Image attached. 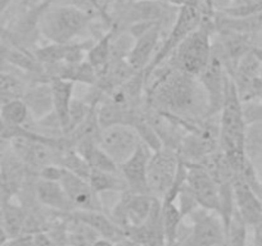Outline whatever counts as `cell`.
I'll list each match as a JSON object with an SVG mask.
<instances>
[{"label":"cell","instance_id":"1","mask_svg":"<svg viewBox=\"0 0 262 246\" xmlns=\"http://www.w3.org/2000/svg\"><path fill=\"white\" fill-rule=\"evenodd\" d=\"M144 76L145 99L149 107L176 119L195 120L210 115L208 97L196 76L185 73L165 62Z\"/></svg>","mask_w":262,"mask_h":246},{"label":"cell","instance_id":"2","mask_svg":"<svg viewBox=\"0 0 262 246\" xmlns=\"http://www.w3.org/2000/svg\"><path fill=\"white\" fill-rule=\"evenodd\" d=\"M93 17L74 6L49 2L39 19V32L54 44H71L92 23Z\"/></svg>","mask_w":262,"mask_h":246},{"label":"cell","instance_id":"3","mask_svg":"<svg viewBox=\"0 0 262 246\" xmlns=\"http://www.w3.org/2000/svg\"><path fill=\"white\" fill-rule=\"evenodd\" d=\"M179 8L170 6L165 0H135L122 2L111 16V29L115 32H123L133 24L160 23L162 29L172 26Z\"/></svg>","mask_w":262,"mask_h":246},{"label":"cell","instance_id":"4","mask_svg":"<svg viewBox=\"0 0 262 246\" xmlns=\"http://www.w3.org/2000/svg\"><path fill=\"white\" fill-rule=\"evenodd\" d=\"M212 29L201 24L173 50L166 62L191 76H200L212 57Z\"/></svg>","mask_w":262,"mask_h":246},{"label":"cell","instance_id":"5","mask_svg":"<svg viewBox=\"0 0 262 246\" xmlns=\"http://www.w3.org/2000/svg\"><path fill=\"white\" fill-rule=\"evenodd\" d=\"M190 226L183 223L180 231L183 236L176 246H223L225 245L226 232L223 219L217 213L205 208H196L188 215Z\"/></svg>","mask_w":262,"mask_h":246},{"label":"cell","instance_id":"6","mask_svg":"<svg viewBox=\"0 0 262 246\" xmlns=\"http://www.w3.org/2000/svg\"><path fill=\"white\" fill-rule=\"evenodd\" d=\"M201 22H202V16H201V12L195 7L184 6L179 8L172 26L167 31L165 39L162 40L160 47H158L155 57H153L152 62L145 68L143 75L147 76L153 69H156L161 64L165 63L166 60L170 58V55L173 53V50L181 44V41L189 34H191L194 30H196L201 26Z\"/></svg>","mask_w":262,"mask_h":246},{"label":"cell","instance_id":"7","mask_svg":"<svg viewBox=\"0 0 262 246\" xmlns=\"http://www.w3.org/2000/svg\"><path fill=\"white\" fill-rule=\"evenodd\" d=\"M180 158L176 150L162 146L153 152L148 162L147 183L152 196L162 200L163 196L172 189L178 178Z\"/></svg>","mask_w":262,"mask_h":246},{"label":"cell","instance_id":"8","mask_svg":"<svg viewBox=\"0 0 262 246\" xmlns=\"http://www.w3.org/2000/svg\"><path fill=\"white\" fill-rule=\"evenodd\" d=\"M155 196L149 194L123 191L110 210L111 219L125 232L127 228L135 227L144 222L155 204Z\"/></svg>","mask_w":262,"mask_h":246},{"label":"cell","instance_id":"9","mask_svg":"<svg viewBox=\"0 0 262 246\" xmlns=\"http://www.w3.org/2000/svg\"><path fill=\"white\" fill-rule=\"evenodd\" d=\"M142 142L137 130L128 125H115L102 129L98 136V145L118 165L134 154Z\"/></svg>","mask_w":262,"mask_h":246},{"label":"cell","instance_id":"10","mask_svg":"<svg viewBox=\"0 0 262 246\" xmlns=\"http://www.w3.org/2000/svg\"><path fill=\"white\" fill-rule=\"evenodd\" d=\"M186 183L201 208L220 213V185L212 173L198 163H185Z\"/></svg>","mask_w":262,"mask_h":246},{"label":"cell","instance_id":"11","mask_svg":"<svg viewBox=\"0 0 262 246\" xmlns=\"http://www.w3.org/2000/svg\"><path fill=\"white\" fill-rule=\"evenodd\" d=\"M162 26L152 23L133 36L134 42L126 55V62L134 72H144L161 45Z\"/></svg>","mask_w":262,"mask_h":246},{"label":"cell","instance_id":"12","mask_svg":"<svg viewBox=\"0 0 262 246\" xmlns=\"http://www.w3.org/2000/svg\"><path fill=\"white\" fill-rule=\"evenodd\" d=\"M59 183L62 185L71 204L74 205L75 210H103L104 212L100 195L93 190L88 180L63 168Z\"/></svg>","mask_w":262,"mask_h":246},{"label":"cell","instance_id":"13","mask_svg":"<svg viewBox=\"0 0 262 246\" xmlns=\"http://www.w3.org/2000/svg\"><path fill=\"white\" fill-rule=\"evenodd\" d=\"M228 77L229 73L226 72L224 64L212 53V57H211L208 64L203 69L202 73L198 76L203 87H205L206 94H207L210 115L220 114L221 109H223Z\"/></svg>","mask_w":262,"mask_h":246},{"label":"cell","instance_id":"14","mask_svg":"<svg viewBox=\"0 0 262 246\" xmlns=\"http://www.w3.org/2000/svg\"><path fill=\"white\" fill-rule=\"evenodd\" d=\"M126 240L137 246H167L161 213V199L156 198L147 219L139 226L125 231Z\"/></svg>","mask_w":262,"mask_h":246},{"label":"cell","instance_id":"15","mask_svg":"<svg viewBox=\"0 0 262 246\" xmlns=\"http://www.w3.org/2000/svg\"><path fill=\"white\" fill-rule=\"evenodd\" d=\"M152 153V150L144 142H140L134 154L120 165V173L127 185L128 191L137 194H149L147 183V168Z\"/></svg>","mask_w":262,"mask_h":246},{"label":"cell","instance_id":"16","mask_svg":"<svg viewBox=\"0 0 262 246\" xmlns=\"http://www.w3.org/2000/svg\"><path fill=\"white\" fill-rule=\"evenodd\" d=\"M234 202L239 217L248 227H254L262 223V200L254 194L253 190L244 182L239 173L231 172Z\"/></svg>","mask_w":262,"mask_h":246},{"label":"cell","instance_id":"17","mask_svg":"<svg viewBox=\"0 0 262 246\" xmlns=\"http://www.w3.org/2000/svg\"><path fill=\"white\" fill-rule=\"evenodd\" d=\"M94 44L93 40L81 42H71V44H54L37 47L35 50V58L39 60L44 67L55 66L60 63H79L84 60L88 50Z\"/></svg>","mask_w":262,"mask_h":246},{"label":"cell","instance_id":"18","mask_svg":"<svg viewBox=\"0 0 262 246\" xmlns=\"http://www.w3.org/2000/svg\"><path fill=\"white\" fill-rule=\"evenodd\" d=\"M50 90H52L53 112L59 120L63 136L69 134L70 130V110L74 100V82L69 80L52 77L49 79Z\"/></svg>","mask_w":262,"mask_h":246},{"label":"cell","instance_id":"19","mask_svg":"<svg viewBox=\"0 0 262 246\" xmlns=\"http://www.w3.org/2000/svg\"><path fill=\"white\" fill-rule=\"evenodd\" d=\"M34 189L37 202L42 207H47L55 212L63 213V214H70V213L75 212L74 205L71 204L62 185L58 181L37 177Z\"/></svg>","mask_w":262,"mask_h":246},{"label":"cell","instance_id":"20","mask_svg":"<svg viewBox=\"0 0 262 246\" xmlns=\"http://www.w3.org/2000/svg\"><path fill=\"white\" fill-rule=\"evenodd\" d=\"M70 214L90 226L102 238L115 243L126 240L125 232L103 210H75Z\"/></svg>","mask_w":262,"mask_h":246},{"label":"cell","instance_id":"21","mask_svg":"<svg viewBox=\"0 0 262 246\" xmlns=\"http://www.w3.org/2000/svg\"><path fill=\"white\" fill-rule=\"evenodd\" d=\"M22 99L29 107L30 114L34 115L36 119H40L53 112L52 90H50L49 81H40L39 85H35L27 90Z\"/></svg>","mask_w":262,"mask_h":246},{"label":"cell","instance_id":"22","mask_svg":"<svg viewBox=\"0 0 262 246\" xmlns=\"http://www.w3.org/2000/svg\"><path fill=\"white\" fill-rule=\"evenodd\" d=\"M243 149L246 159L262 180V122L247 125Z\"/></svg>","mask_w":262,"mask_h":246},{"label":"cell","instance_id":"23","mask_svg":"<svg viewBox=\"0 0 262 246\" xmlns=\"http://www.w3.org/2000/svg\"><path fill=\"white\" fill-rule=\"evenodd\" d=\"M113 31L112 29L108 30L105 34L98 40H95L94 44L92 45L89 50H88V62L93 66V68L97 71L98 76H102L105 71H107L108 66H110L111 60H112V39H113Z\"/></svg>","mask_w":262,"mask_h":246},{"label":"cell","instance_id":"24","mask_svg":"<svg viewBox=\"0 0 262 246\" xmlns=\"http://www.w3.org/2000/svg\"><path fill=\"white\" fill-rule=\"evenodd\" d=\"M215 29L216 31L233 30V31L248 35H259L262 34V12H258L253 16L244 17V18H231L220 12H216Z\"/></svg>","mask_w":262,"mask_h":246},{"label":"cell","instance_id":"25","mask_svg":"<svg viewBox=\"0 0 262 246\" xmlns=\"http://www.w3.org/2000/svg\"><path fill=\"white\" fill-rule=\"evenodd\" d=\"M90 186L97 194H107V192H117L121 194L127 191V185L120 172H107V170L92 169L89 178Z\"/></svg>","mask_w":262,"mask_h":246},{"label":"cell","instance_id":"26","mask_svg":"<svg viewBox=\"0 0 262 246\" xmlns=\"http://www.w3.org/2000/svg\"><path fill=\"white\" fill-rule=\"evenodd\" d=\"M2 223L8 238L18 237L25 232L26 213L18 205L4 202L2 205Z\"/></svg>","mask_w":262,"mask_h":246},{"label":"cell","instance_id":"27","mask_svg":"<svg viewBox=\"0 0 262 246\" xmlns=\"http://www.w3.org/2000/svg\"><path fill=\"white\" fill-rule=\"evenodd\" d=\"M30 115L29 107L22 97L8 100L0 107V117L8 127H25Z\"/></svg>","mask_w":262,"mask_h":246},{"label":"cell","instance_id":"28","mask_svg":"<svg viewBox=\"0 0 262 246\" xmlns=\"http://www.w3.org/2000/svg\"><path fill=\"white\" fill-rule=\"evenodd\" d=\"M64 228L72 246H90L100 237L90 226L76 219L71 214H69V220L64 223Z\"/></svg>","mask_w":262,"mask_h":246},{"label":"cell","instance_id":"29","mask_svg":"<svg viewBox=\"0 0 262 246\" xmlns=\"http://www.w3.org/2000/svg\"><path fill=\"white\" fill-rule=\"evenodd\" d=\"M262 12V0H231L226 9L220 13L231 18H244Z\"/></svg>","mask_w":262,"mask_h":246},{"label":"cell","instance_id":"30","mask_svg":"<svg viewBox=\"0 0 262 246\" xmlns=\"http://www.w3.org/2000/svg\"><path fill=\"white\" fill-rule=\"evenodd\" d=\"M247 233H248V226L244 223L235 210L226 231L225 246H247Z\"/></svg>","mask_w":262,"mask_h":246},{"label":"cell","instance_id":"31","mask_svg":"<svg viewBox=\"0 0 262 246\" xmlns=\"http://www.w3.org/2000/svg\"><path fill=\"white\" fill-rule=\"evenodd\" d=\"M243 117L246 125L262 122V102L261 100H251L243 103Z\"/></svg>","mask_w":262,"mask_h":246},{"label":"cell","instance_id":"32","mask_svg":"<svg viewBox=\"0 0 262 246\" xmlns=\"http://www.w3.org/2000/svg\"><path fill=\"white\" fill-rule=\"evenodd\" d=\"M252 230H253L252 246H262V223L252 227Z\"/></svg>","mask_w":262,"mask_h":246},{"label":"cell","instance_id":"33","mask_svg":"<svg viewBox=\"0 0 262 246\" xmlns=\"http://www.w3.org/2000/svg\"><path fill=\"white\" fill-rule=\"evenodd\" d=\"M230 2L231 0H211V3H212L216 12H223L224 9L228 8Z\"/></svg>","mask_w":262,"mask_h":246},{"label":"cell","instance_id":"34","mask_svg":"<svg viewBox=\"0 0 262 246\" xmlns=\"http://www.w3.org/2000/svg\"><path fill=\"white\" fill-rule=\"evenodd\" d=\"M14 3V0H0V19L4 16L9 7Z\"/></svg>","mask_w":262,"mask_h":246},{"label":"cell","instance_id":"35","mask_svg":"<svg viewBox=\"0 0 262 246\" xmlns=\"http://www.w3.org/2000/svg\"><path fill=\"white\" fill-rule=\"evenodd\" d=\"M90 246H116V243L112 242V241L107 240V238L99 237L98 240H95Z\"/></svg>","mask_w":262,"mask_h":246},{"label":"cell","instance_id":"36","mask_svg":"<svg viewBox=\"0 0 262 246\" xmlns=\"http://www.w3.org/2000/svg\"><path fill=\"white\" fill-rule=\"evenodd\" d=\"M166 3H168L170 6L175 7V8H181L186 4V0H165Z\"/></svg>","mask_w":262,"mask_h":246},{"label":"cell","instance_id":"37","mask_svg":"<svg viewBox=\"0 0 262 246\" xmlns=\"http://www.w3.org/2000/svg\"><path fill=\"white\" fill-rule=\"evenodd\" d=\"M7 129H8V126H7L6 123L3 122V119H2V117H0V140H6Z\"/></svg>","mask_w":262,"mask_h":246},{"label":"cell","instance_id":"38","mask_svg":"<svg viewBox=\"0 0 262 246\" xmlns=\"http://www.w3.org/2000/svg\"><path fill=\"white\" fill-rule=\"evenodd\" d=\"M252 52H253V54L256 55V58L259 60V63L262 66V46H253Z\"/></svg>","mask_w":262,"mask_h":246},{"label":"cell","instance_id":"39","mask_svg":"<svg viewBox=\"0 0 262 246\" xmlns=\"http://www.w3.org/2000/svg\"><path fill=\"white\" fill-rule=\"evenodd\" d=\"M116 246H131V242L128 240H123V241H120V242L116 243Z\"/></svg>","mask_w":262,"mask_h":246},{"label":"cell","instance_id":"40","mask_svg":"<svg viewBox=\"0 0 262 246\" xmlns=\"http://www.w3.org/2000/svg\"><path fill=\"white\" fill-rule=\"evenodd\" d=\"M42 2H53V0H29V4H40L42 3Z\"/></svg>","mask_w":262,"mask_h":246},{"label":"cell","instance_id":"41","mask_svg":"<svg viewBox=\"0 0 262 246\" xmlns=\"http://www.w3.org/2000/svg\"><path fill=\"white\" fill-rule=\"evenodd\" d=\"M115 2H116V0H105V4H107V8L111 6V4L115 3Z\"/></svg>","mask_w":262,"mask_h":246},{"label":"cell","instance_id":"42","mask_svg":"<svg viewBox=\"0 0 262 246\" xmlns=\"http://www.w3.org/2000/svg\"><path fill=\"white\" fill-rule=\"evenodd\" d=\"M257 37H258V39H261V40H262V34L257 35ZM259 46H262V42H261V45H259Z\"/></svg>","mask_w":262,"mask_h":246},{"label":"cell","instance_id":"43","mask_svg":"<svg viewBox=\"0 0 262 246\" xmlns=\"http://www.w3.org/2000/svg\"><path fill=\"white\" fill-rule=\"evenodd\" d=\"M125 2H135V0H125Z\"/></svg>","mask_w":262,"mask_h":246},{"label":"cell","instance_id":"44","mask_svg":"<svg viewBox=\"0 0 262 246\" xmlns=\"http://www.w3.org/2000/svg\"><path fill=\"white\" fill-rule=\"evenodd\" d=\"M131 246H137V245H134V243H131Z\"/></svg>","mask_w":262,"mask_h":246},{"label":"cell","instance_id":"45","mask_svg":"<svg viewBox=\"0 0 262 246\" xmlns=\"http://www.w3.org/2000/svg\"><path fill=\"white\" fill-rule=\"evenodd\" d=\"M223 246H225V245H223Z\"/></svg>","mask_w":262,"mask_h":246}]
</instances>
